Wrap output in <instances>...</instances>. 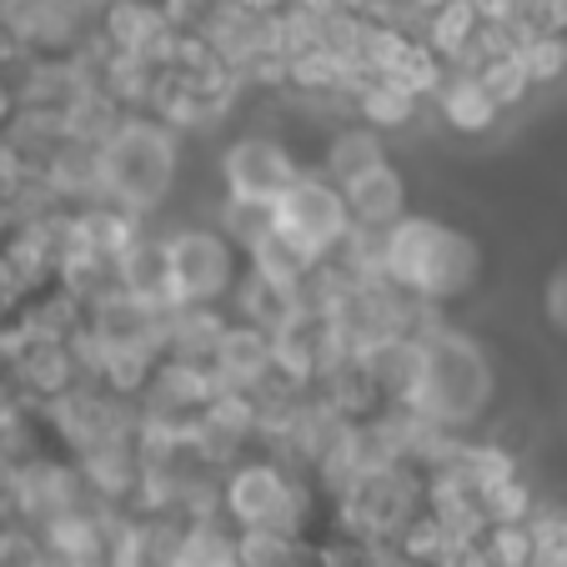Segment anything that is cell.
I'll list each match as a JSON object with an SVG mask.
<instances>
[{"instance_id": "1", "label": "cell", "mask_w": 567, "mask_h": 567, "mask_svg": "<svg viewBox=\"0 0 567 567\" xmlns=\"http://www.w3.org/2000/svg\"><path fill=\"white\" fill-rule=\"evenodd\" d=\"M412 408L427 422L452 432H467L482 412L493 408V362L457 327H432L422 337V382L412 392Z\"/></svg>"}, {"instance_id": "2", "label": "cell", "mask_w": 567, "mask_h": 567, "mask_svg": "<svg viewBox=\"0 0 567 567\" xmlns=\"http://www.w3.org/2000/svg\"><path fill=\"white\" fill-rule=\"evenodd\" d=\"M101 166H106V202L151 221L176 186L182 136L166 121L146 116V111H131L116 126V136L101 146Z\"/></svg>"}, {"instance_id": "3", "label": "cell", "mask_w": 567, "mask_h": 567, "mask_svg": "<svg viewBox=\"0 0 567 567\" xmlns=\"http://www.w3.org/2000/svg\"><path fill=\"white\" fill-rule=\"evenodd\" d=\"M172 241V281H176V307H226L247 271V251L236 247L221 226H176L166 231Z\"/></svg>"}, {"instance_id": "4", "label": "cell", "mask_w": 567, "mask_h": 567, "mask_svg": "<svg viewBox=\"0 0 567 567\" xmlns=\"http://www.w3.org/2000/svg\"><path fill=\"white\" fill-rule=\"evenodd\" d=\"M301 172H307V166H301V156L291 151V141H277V136H267V131L231 136L221 146V161H216V176H221L226 196H261V202L287 196Z\"/></svg>"}, {"instance_id": "5", "label": "cell", "mask_w": 567, "mask_h": 567, "mask_svg": "<svg viewBox=\"0 0 567 567\" xmlns=\"http://www.w3.org/2000/svg\"><path fill=\"white\" fill-rule=\"evenodd\" d=\"M277 216H281V231L291 241H301L307 251H317L321 261L352 236V212H347L342 186L321 172H301L297 186L287 196H277Z\"/></svg>"}, {"instance_id": "6", "label": "cell", "mask_w": 567, "mask_h": 567, "mask_svg": "<svg viewBox=\"0 0 567 567\" xmlns=\"http://www.w3.org/2000/svg\"><path fill=\"white\" fill-rule=\"evenodd\" d=\"M482 267H487V257H482L477 236H467L452 221H437L412 291H417L422 301H432V307H452V301L472 297V291L482 287Z\"/></svg>"}, {"instance_id": "7", "label": "cell", "mask_w": 567, "mask_h": 567, "mask_svg": "<svg viewBox=\"0 0 567 567\" xmlns=\"http://www.w3.org/2000/svg\"><path fill=\"white\" fill-rule=\"evenodd\" d=\"M342 196H347V212H352V226H362V231H392L412 212L408 176H402V166H392V156L377 161L372 172L352 176L342 186Z\"/></svg>"}, {"instance_id": "8", "label": "cell", "mask_w": 567, "mask_h": 567, "mask_svg": "<svg viewBox=\"0 0 567 567\" xmlns=\"http://www.w3.org/2000/svg\"><path fill=\"white\" fill-rule=\"evenodd\" d=\"M231 317L236 321H251V327H267V332H281V327H291V321L307 311V297H301L297 287H281V281H271L267 271H257L247 261V271H241V281H236L231 291Z\"/></svg>"}, {"instance_id": "9", "label": "cell", "mask_w": 567, "mask_h": 567, "mask_svg": "<svg viewBox=\"0 0 567 567\" xmlns=\"http://www.w3.org/2000/svg\"><path fill=\"white\" fill-rule=\"evenodd\" d=\"M121 287L136 291L151 307H176V281H172V241L166 231H141L126 251H121Z\"/></svg>"}, {"instance_id": "10", "label": "cell", "mask_w": 567, "mask_h": 567, "mask_svg": "<svg viewBox=\"0 0 567 567\" xmlns=\"http://www.w3.org/2000/svg\"><path fill=\"white\" fill-rule=\"evenodd\" d=\"M432 106H437V116L447 121V131H457V136H487V131H497L507 116L493 101V91L482 86L472 71H452L447 86L432 96Z\"/></svg>"}, {"instance_id": "11", "label": "cell", "mask_w": 567, "mask_h": 567, "mask_svg": "<svg viewBox=\"0 0 567 567\" xmlns=\"http://www.w3.org/2000/svg\"><path fill=\"white\" fill-rule=\"evenodd\" d=\"M377 161H386V141L377 126H367V121H342V126H332V136H327V146H321V176H332L337 186H347L352 176L372 172Z\"/></svg>"}, {"instance_id": "12", "label": "cell", "mask_w": 567, "mask_h": 567, "mask_svg": "<svg viewBox=\"0 0 567 567\" xmlns=\"http://www.w3.org/2000/svg\"><path fill=\"white\" fill-rule=\"evenodd\" d=\"M271 362H277V332L231 317V327H226V337H221V352H216V367H221L226 382L251 386Z\"/></svg>"}, {"instance_id": "13", "label": "cell", "mask_w": 567, "mask_h": 567, "mask_svg": "<svg viewBox=\"0 0 567 567\" xmlns=\"http://www.w3.org/2000/svg\"><path fill=\"white\" fill-rule=\"evenodd\" d=\"M432 101L412 96L402 81H392V75H372L362 91H357V121H367V126H377L386 136V131H408L417 126V116L427 111Z\"/></svg>"}, {"instance_id": "14", "label": "cell", "mask_w": 567, "mask_h": 567, "mask_svg": "<svg viewBox=\"0 0 567 567\" xmlns=\"http://www.w3.org/2000/svg\"><path fill=\"white\" fill-rule=\"evenodd\" d=\"M216 226L231 236L236 247L247 251H261L271 236L281 231V216H277V202H261V196H226L216 202Z\"/></svg>"}, {"instance_id": "15", "label": "cell", "mask_w": 567, "mask_h": 567, "mask_svg": "<svg viewBox=\"0 0 567 567\" xmlns=\"http://www.w3.org/2000/svg\"><path fill=\"white\" fill-rule=\"evenodd\" d=\"M477 31H482L477 0H447V6H437V11L422 16V41H427L432 51L447 55L452 65H457L462 51L477 41Z\"/></svg>"}, {"instance_id": "16", "label": "cell", "mask_w": 567, "mask_h": 567, "mask_svg": "<svg viewBox=\"0 0 567 567\" xmlns=\"http://www.w3.org/2000/svg\"><path fill=\"white\" fill-rule=\"evenodd\" d=\"M482 81V86L493 91V101L513 116V111H523V101L537 91V81H533V71H527V61H523V51H497V55H487V61L472 71Z\"/></svg>"}, {"instance_id": "17", "label": "cell", "mask_w": 567, "mask_h": 567, "mask_svg": "<svg viewBox=\"0 0 567 567\" xmlns=\"http://www.w3.org/2000/svg\"><path fill=\"white\" fill-rule=\"evenodd\" d=\"M297 537L277 533V527H236V557L241 567H287Z\"/></svg>"}, {"instance_id": "18", "label": "cell", "mask_w": 567, "mask_h": 567, "mask_svg": "<svg viewBox=\"0 0 567 567\" xmlns=\"http://www.w3.org/2000/svg\"><path fill=\"white\" fill-rule=\"evenodd\" d=\"M487 553L497 567H537V527L533 523H493Z\"/></svg>"}, {"instance_id": "19", "label": "cell", "mask_w": 567, "mask_h": 567, "mask_svg": "<svg viewBox=\"0 0 567 567\" xmlns=\"http://www.w3.org/2000/svg\"><path fill=\"white\" fill-rule=\"evenodd\" d=\"M523 61H527V71H533L537 86H553V81H563V75H567V35L563 31L533 35V41L523 45Z\"/></svg>"}, {"instance_id": "20", "label": "cell", "mask_w": 567, "mask_h": 567, "mask_svg": "<svg viewBox=\"0 0 567 567\" xmlns=\"http://www.w3.org/2000/svg\"><path fill=\"white\" fill-rule=\"evenodd\" d=\"M537 507H543L537 503V487L523 477V472H517L513 482H503V487L487 497V517H493V523H533Z\"/></svg>"}, {"instance_id": "21", "label": "cell", "mask_w": 567, "mask_h": 567, "mask_svg": "<svg viewBox=\"0 0 567 567\" xmlns=\"http://www.w3.org/2000/svg\"><path fill=\"white\" fill-rule=\"evenodd\" d=\"M543 317L557 337H567V261L547 277V287H543Z\"/></svg>"}, {"instance_id": "22", "label": "cell", "mask_w": 567, "mask_h": 567, "mask_svg": "<svg viewBox=\"0 0 567 567\" xmlns=\"http://www.w3.org/2000/svg\"><path fill=\"white\" fill-rule=\"evenodd\" d=\"M161 6H166L172 25H206V21H212V11L221 6V0H161Z\"/></svg>"}, {"instance_id": "23", "label": "cell", "mask_w": 567, "mask_h": 567, "mask_svg": "<svg viewBox=\"0 0 567 567\" xmlns=\"http://www.w3.org/2000/svg\"><path fill=\"white\" fill-rule=\"evenodd\" d=\"M241 6H251V11H261V16H281L291 0H241Z\"/></svg>"}, {"instance_id": "24", "label": "cell", "mask_w": 567, "mask_h": 567, "mask_svg": "<svg viewBox=\"0 0 567 567\" xmlns=\"http://www.w3.org/2000/svg\"><path fill=\"white\" fill-rule=\"evenodd\" d=\"M408 6H412L417 16H427V11H437V6H447V0H408Z\"/></svg>"}, {"instance_id": "25", "label": "cell", "mask_w": 567, "mask_h": 567, "mask_svg": "<svg viewBox=\"0 0 567 567\" xmlns=\"http://www.w3.org/2000/svg\"><path fill=\"white\" fill-rule=\"evenodd\" d=\"M41 567H75V563H71V557H55V553H45V557H41Z\"/></svg>"}, {"instance_id": "26", "label": "cell", "mask_w": 567, "mask_h": 567, "mask_svg": "<svg viewBox=\"0 0 567 567\" xmlns=\"http://www.w3.org/2000/svg\"><path fill=\"white\" fill-rule=\"evenodd\" d=\"M6 317H11V311H6V307H0V321H6Z\"/></svg>"}, {"instance_id": "27", "label": "cell", "mask_w": 567, "mask_h": 567, "mask_svg": "<svg viewBox=\"0 0 567 567\" xmlns=\"http://www.w3.org/2000/svg\"><path fill=\"white\" fill-rule=\"evenodd\" d=\"M35 567H41V563H35Z\"/></svg>"}]
</instances>
